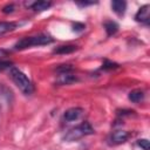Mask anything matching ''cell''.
I'll list each match as a JSON object with an SVG mask.
<instances>
[{"label":"cell","mask_w":150,"mask_h":150,"mask_svg":"<svg viewBox=\"0 0 150 150\" xmlns=\"http://www.w3.org/2000/svg\"><path fill=\"white\" fill-rule=\"evenodd\" d=\"M9 77L12 79L14 84L22 91V94L28 96V95H32L34 93V84H33V82L19 68L12 67L9 69Z\"/></svg>","instance_id":"1"},{"label":"cell","mask_w":150,"mask_h":150,"mask_svg":"<svg viewBox=\"0 0 150 150\" xmlns=\"http://www.w3.org/2000/svg\"><path fill=\"white\" fill-rule=\"evenodd\" d=\"M53 41H54L53 38L49 35H46V34H40V35H34V36H25V38L20 39L14 45V49L22 50V49H27V48L35 47V46H45V45L52 43Z\"/></svg>","instance_id":"2"},{"label":"cell","mask_w":150,"mask_h":150,"mask_svg":"<svg viewBox=\"0 0 150 150\" xmlns=\"http://www.w3.org/2000/svg\"><path fill=\"white\" fill-rule=\"evenodd\" d=\"M94 132H95V130L89 122H82L81 124H79V125L71 128L69 131H67L66 135L63 136V141L64 142H75L86 136L93 135Z\"/></svg>","instance_id":"3"},{"label":"cell","mask_w":150,"mask_h":150,"mask_svg":"<svg viewBox=\"0 0 150 150\" xmlns=\"http://www.w3.org/2000/svg\"><path fill=\"white\" fill-rule=\"evenodd\" d=\"M129 137H130V132H128L125 130H116L109 136L108 141L110 144L117 145V144H122V143L127 142Z\"/></svg>","instance_id":"4"},{"label":"cell","mask_w":150,"mask_h":150,"mask_svg":"<svg viewBox=\"0 0 150 150\" xmlns=\"http://www.w3.org/2000/svg\"><path fill=\"white\" fill-rule=\"evenodd\" d=\"M135 20L137 22L143 23V25H148L149 23V20H150V6L148 4L143 5L142 7L138 8L137 13L135 14Z\"/></svg>","instance_id":"5"},{"label":"cell","mask_w":150,"mask_h":150,"mask_svg":"<svg viewBox=\"0 0 150 150\" xmlns=\"http://www.w3.org/2000/svg\"><path fill=\"white\" fill-rule=\"evenodd\" d=\"M83 114V109L80 107H74V108H69L64 111L63 114V121L64 122H73L76 121L81 117V115Z\"/></svg>","instance_id":"6"},{"label":"cell","mask_w":150,"mask_h":150,"mask_svg":"<svg viewBox=\"0 0 150 150\" xmlns=\"http://www.w3.org/2000/svg\"><path fill=\"white\" fill-rule=\"evenodd\" d=\"M26 7L35 11V12H42L52 7V2L49 1H34V2H26Z\"/></svg>","instance_id":"7"},{"label":"cell","mask_w":150,"mask_h":150,"mask_svg":"<svg viewBox=\"0 0 150 150\" xmlns=\"http://www.w3.org/2000/svg\"><path fill=\"white\" fill-rule=\"evenodd\" d=\"M111 8L112 11L117 14V15H123L125 13V9H127V2L125 1H121V0H115V1H111Z\"/></svg>","instance_id":"8"},{"label":"cell","mask_w":150,"mask_h":150,"mask_svg":"<svg viewBox=\"0 0 150 150\" xmlns=\"http://www.w3.org/2000/svg\"><path fill=\"white\" fill-rule=\"evenodd\" d=\"M128 98L132 102V103H139L144 100V91L141 89H134L129 93Z\"/></svg>","instance_id":"9"},{"label":"cell","mask_w":150,"mask_h":150,"mask_svg":"<svg viewBox=\"0 0 150 150\" xmlns=\"http://www.w3.org/2000/svg\"><path fill=\"white\" fill-rule=\"evenodd\" d=\"M18 27V23L16 22H8V21H4V22H0V36L4 35V34H7L12 30H14L15 28Z\"/></svg>","instance_id":"10"},{"label":"cell","mask_w":150,"mask_h":150,"mask_svg":"<svg viewBox=\"0 0 150 150\" xmlns=\"http://www.w3.org/2000/svg\"><path fill=\"white\" fill-rule=\"evenodd\" d=\"M76 49H77L76 46L66 45V46H59L57 48H55V49H54V53H56V54H69V53L75 52Z\"/></svg>","instance_id":"11"},{"label":"cell","mask_w":150,"mask_h":150,"mask_svg":"<svg viewBox=\"0 0 150 150\" xmlns=\"http://www.w3.org/2000/svg\"><path fill=\"white\" fill-rule=\"evenodd\" d=\"M104 29H105L107 34L110 36V35H114L118 30V25L114 21H107V22H104Z\"/></svg>","instance_id":"12"},{"label":"cell","mask_w":150,"mask_h":150,"mask_svg":"<svg viewBox=\"0 0 150 150\" xmlns=\"http://www.w3.org/2000/svg\"><path fill=\"white\" fill-rule=\"evenodd\" d=\"M137 145H138L139 148H142L143 150H149V149H150V143H149V141H148L146 138H141V139H138V141H137Z\"/></svg>","instance_id":"13"},{"label":"cell","mask_w":150,"mask_h":150,"mask_svg":"<svg viewBox=\"0 0 150 150\" xmlns=\"http://www.w3.org/2000/svg\"><path fill=\"white\" fill-rule=\"evenodd\" d=\"M12 64H13V62L9 61V60H0V71L5 70L7 68L11 69L12 68Z\"/></svg>","instance_id":"14"},{"label":"cell","mask_w":150,"mask_h":150,"mask_svg":"<svg viewBox=\"0 0 150 150\" xmlns=\"http://www.w3.org/2000/svg\"><path fill=\"white\" fill-rule=\"evenodd\" d=\"M118 66L114 62H109V61H105V63L103 64V69H114V68H117Z\"/></svg>","instance_id":"15"},{"label":"cell","mask_w":150,"mask_h":150,"mask_svg":"<svg viewBox=\"0 0 150 150\" xmlns=\"http://www.w3.org/2000/svg\"><path fill=\"white\" fill-rule=\"evenodd\" d=\"M13 11H14V5H13V4L7 5V6H5V7L2 8V12H4V13H12Z\"/></svg>","instance_id":"16"},{"label":"cell","mask_w":150,"mask_h":150,"mask_svg":"<svg viewBox=\"0 0 150 150\" xmlns=\"http://www.w3.org/2000/svg\"><path fill=\"white\" fill-rule=\"evenodd\" d=\"M73 30H75V32H79V30H83L84 29V25H82V23H79V22H76V23H74L73 25Z\"/></svg>","instance_id":"17"},{"label":"cell","mask_w":150,"mask_h":150,"mask_svg":"<svg viewBox=\"0 0 150 150\" xmlns=\"http://www.w3.org/2000/svg\"><path fill=\"white\" fill-rule=\"evenodd\" d=\"M6 56H8V52L5 49H0V60H6Z\"/></svg>","instance_id":"18"},{"label":"cell","mask_w":150,"mask_h":150,"mask_svg":"<svg viewBox=\"0 0 150 150\" xmlns=\"http://www.w3.org/2000/svg\"><path fill=\"white\" fill-rule=\"evenodd\" d=\"M76 4H77L79 6H82V7H83V6H88V5H93L94 2H86V1H84V2H76Z\"/></svg>","instance_id":"19"}]
</instances>
